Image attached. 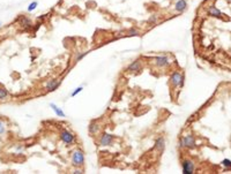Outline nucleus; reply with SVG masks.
Segmentation results:
<instances>
[{"instance_id": "1", "label": "nucleus", "mask_w": 231, "mask_h": 174, "mask_svg": "<svg viewBox=\"0 0 231 174\" xmlns=\"http://www.w3.org/2000/svg\"><path fill=\"white\" fill-rule=\"evenodd\" d=\"M71 161L72 165L74 167H82L86 163V157H84V152L81 149H75L72 152V157H71Z\"/></svg>"}, {"instance_id": "2", "label": "nucleus", "mask_w": 231, "mask_h": 174, "mask_svg": "<svg viewBox=\"0 0 231 174\" xmlns=\"http://www.w3.org/2000/svg\"><path fill=\"white\" fill-rule=\"evenodd\" d=\"M153 61H154V65L160 69H164V68L169 67L171 65V61H170V58L168 55H157V57H154L153 58Z\"/></svg>"}, {"instance_id": "3", "label": "nucleus", "mask_w": 231, "mask_h": 174, "mask_svg": "<svg viewBox=\"0 0 231 174\" xmlns=\"http://www.w3.org/2000/svg\"><path fill=\"white\" fill-rule=\"evenodd\" d=\"M60 140L65 143V145H68V147L75 144V142H76L75 135L73 134L72 132H69V130H66V129L60 132Z\"/></svg>"}, {"instance_id": "4", "label": "nucleus", "mask_w": 231, "mask_h": 174, "mask_svg": "<svg viewBox=\"0 0 231 174\" xmlns=\"http://www.w3.org/2000/svg\"><path fill=\"white\" fill-rule=\"evenodd\" d=\"M114 142V136L109 133H103L98 140V145L99 147H111Z\"/></svg>"}, {"instance_id": "5", "label": "nucleus", "mask_w": 231, "mask_h": 174, "mask_svg": "<svg viewBox=\"0 0 231 174\" xmlns=\"http://www.w3.org/2000/svg\"><path fill=\"white\" fill-rule=\"evenodd\" d=\"M142 70V62L140 60H135L132 61L127 67H126V72L130 74H139Z\"/></svg>"}, {"instance_id": "6", "label": "nucleus", "mask_w": 231, "mask_h": 174, "mask_svg": "<svg viewBox=\"0 0 231 174\" xmlns=\"http://www.w3.org/2000/svg\"><path fill=\"white\" fill-rule=\"evenodd\" d=\"M181 138H183V142H184V147L186 148V149L192 150V149H194V148L196 147V141H195L194 135L187 134L185 135V136H183Z\"/></svg>"}, {"instance_id": "7", "label": "nucleus", "mask_w": 231, "mask_h": 174, "mask_svg": "<svg viewBox=\"0 0 231 174\" xmlns=\"http://www.w3.org/2000/svg\"><path fill=\"white\" fill-rule=\"evenodd\" d=\"M154 150H156L158 153H163L165 150V138L163 136H157L154 141Z\"/></svg>"}, {"instance_id": "8", "label": "nucleus", "mask_w": 231, "mask_h": 174, "mask_svg": "<svg viewBox=\"0 0 231 174\" xmlns=\"http://www.w3.org/2000/svg\"><path fill=\"white\" fill-rule=\"evenodd\" d=\"M194 163L190 159H184L181 163V170L184 174H193L194 173Z\"/></svg>"}, {"instance_id": "9", "label": "nucleus", "mask_w": 231, "mask_h": 174, "mask_svg": "<svg viewBox=\"0 0 231 174\" xmlns=\"http://www.w3.org/2000/svg\"><path fill=\"white\" fill-rule=\"evenodd\" d=\"M181 74H183V73H179L178 70H175V72L170 75L169 80H170V84L172 85L173 89L179 88V83H180V79H181Z\"/></svg>"}, {"instance_id": "10", "label": "nucleus", "mask_w": 231, "mask_h": 174, "mask_svg": "<svg viewBox=\"0 0 231 174\" xmlns=\"http://www.w3.org/2000/svg\"><path fill=\"white\" fill-rule=\"evenodd\" d=\"M60 83H61V81L57 80V79H52L45 84V90L47 92H53L60 87Z\"/></svg>"}, {"instance_id": "11", "label": "nucleus", "mask_w": 231, "mask_h": 174, "mask_svg": "<svg viewBox=\"0 0 231 174\" xmlns=\"http://www.w3.org/2000/svg\"><path fill=\"white\" fill-rule=\"evenodd\" d=\"M189 7V4H187V0H177L175 2V12L177 13H184Z\"/></svg>"}, {"instance_id": "12", "label": "nucleus", "mask_w": 231, "mask_h": 174, "mask_svg": "<svg viewBox=\"0 0 231 174\" xmlns=\"http://www.w3.org/2000/svg\"><path fill=\"white\" fill-rule=\"evenodd\" d=\"M207 14L209 15V16H213V17H218V19H222L223 17V13L215 7V5H212V6H209V8H208V11H207Z\"/></svg>"}, {"instance_id": "13", "label": "nucleus", "mask_w": 231, "mask_h": 174, "mask_svg": "<svg viewBox=\"0 0 231 174\" xmlns=\"http://www.w3.org/2000/svg\"><path fill=\"white\" fill-rule=\"evenodd\" d=\"M88 132H89V134L91 135V136L97 135L99 132H101V126H99V123H97L96 121H93V122L88 126Z\"/></svg>"}, {"instance_id": "14", "label": "nucleus", "mask_w": 231, "mask_h": 174, "mask_svg": "<svg viewBox=\"0 0 231 174\" xmlns=\"http://www.w3.org/2000/svg\"><path fill=\"white\" fill-rule=\"evenodd\" d=\"M17 21H19L20 26L23 28V29H28V28L32 27V22H31V20H30V19H28L27 16H20Z\"/></svg>"}, {"instance_id": "15", "label": "nucleus", "mask_w": 231, "mask_h": 174, "mask_svg": "<svg viewBox=\"0 0 231 174\" xmlns=\"http://www.w3.org/2000/svg\"><path fill=\"white\" fill-rule=\"evenodd\" d=\"M50 107L52 108V111L55 112V115H57V117H59V118H65V117H66V114H65V112H64V111H63V110H61L60 107H58V106H57L55 104H53V103H51V104H50Z\"/></svg>"}, {"instance_id": "16", "label": "nucleus", "mask_w": 231, "mask_h": 174, "mask_svg": "<svg viewBox=\"0 0 231 174\" xmlns=\"http://www.w3.org/2000/svg\"><path fill=\"white\" fill-rule=\"evenodd\" d=\"M90 51H84V52H79V53L76 54V57H75V59H74V62H79V61H81L82 59L87 55V54L89 53Z\"/></svg>"}, {"instance_id": "17", "label": "nucleus", "mask_w": 231, "mask_h": 174, "mask_svg": "<svg viewBox=\"0 0 231 174\" xmlns=\"http://www.w3.org/2000/svg\"><path fill=\"white\" fill-rule=\"evenodd\" d=\"M140 35V31L136 29V28H131L128 31H127V36L128 37H133V36H139Z\"/></svg>"}, {"instance_id": "18", "label": "nucleus", "mask_w": 231, "mask_h": 174, "mask_svg": "<svg viewBox=\"0 0 231 174\" xmlns=\"http://www.w3.org/2000/svg\"><path fill=\"white\" fill-rule=\"evenodd\" d=\"M8 91L6 90V89H4V88H0V100H4V99H6L7 97H8Z\"/></svg>"}, {"instance_id": "19", "label": "nucleus", "mask_w": 231, "mask_h": 174, "mask_svg": "<svg viewBox=\"0 0 231 174\" xmlns=\"http://www.w3.org/2000/svg\"><path fill=\"white\" fill-rule=\"evenodd\" d=\"M37 6H38V2H37V1H32V2L29 4L27 11L28 12H32V11H35V9L37 8Z\"/></svg>"}, {"instance_id": "20", "label": "nucleus", "mask_w": 231, "mask_h": 174, "mask_svg": "<svg viewBox=\"0 0 231 174\" xmlns=\"http://www.w3.org/2000/svg\"><path fill=\"white\" fill-rule=\"evenodd\" d=\"M157 21H158L157 15H151V16L149 17V20H148V24L154 26V24H156V23H157Z\"/></svg>"}, {"instance_id": "21", "label": "nucleus", "mask_w": 231, "mask_h": 174, "mask_svg": "<svg viewBox=\"0 0 231 174\" xmlns=\"http://www.w3.org/2000/svg\"><path fill=\"white\" fill-rule=\"evenodd\" d=\"M227 170H231V160L230 159H223L222 163H221Z\"/></svg>"}, {"instance_id": "22", "label": "nucleus", "mask_w": 231, "mask_h": 174, "mask_svg": "<svg viewBox=\"0 0 231 174\" xmlns=\"http://www.w3.org/2000/svg\"><path fill=\"white\" fill-rule=\"evenodd\" d=\"M82 90H83V87H78V88H76V89H75V90H74V91L71 94V97H75L76 95L80 94Z\"/></svg>"}, {"instance_id": "23", "label": "nucleus", "mask_w": 231, "mask_h": 174, "mask_svg": "<svg viewBox=\"0 0 231 174\" xmlns=\"http://www.w3.org/2000/svg\"><path fill=\"white\" fill-rule=\"evenodd\" d=\"M6 133V126L2 121H0V135H4Z\"/></svg>"}, {"instance_id": "24", "label": "nucleus", "mask_w": 231, "mask_h": 174, "mask_svg": "<svg viewBox=\"0 0 231 174\" xmlns=\"http://www.w3.org/2000/svg\"><path fill=\"white\" fill-rule=\"evenodd\" d=\"M73 174H83L84 173V171L82 170L81 167H75L74 170H73V172H72Z\"/></svg>"}, {"instance_id": "25", "label": "nucleus", "mask_w": 231, "mask_h": 174, "mask_svg": "<svg viewBox=\"0 0 231 174\" xmlns=\"http://www.w3.org/2000/svg\"><path fill=\"white\" fill-rule=\"evenodd\" d=\"M184 84H185V75L181 74V79H180V83H179V89L184 88Z\"/></svg>"}, {"instance_id": "26", "label": "nucleus", "mask_w": 231, "mask_h": 174, "mask_svg": "<svg viewBox=\"0 0 231 174\" xmlns=\"http://www.w3.org/2000/svg\"><path fill=\"white\" fill-rule=\"evenodd\" d=\"M15 151H16L17 153H22V152L24 151V147H23V145H17V147L15 148Z\"/></svg>"}, {"instance_id": "27", "label": "nucleus", "mask_w": 231, "mask_h": 174, "mask_svg": "<svg viewBox=\"0 0 231 174\" xmlns=\"http://www.w3.org/2000/svg\"><path fill=\"white\" fill-rule=\"evenodd\" d=\"M178 147L180 148V149H184V148H185L184 147V142H183V138H181V137L178 140Z\"/></svg>"}, {"instance_id": "28", "label": "nucleus", "mask_w": 231, "mask_h": 174, "mask_svg": "<svg viewBox=\"0 0 231 174\" xmlns=\"http://www.w3.org/2000/svg\"><path fill=\"white\" fill-rule=\"evenodd\" d=\"M0 27H1V22H0Z\"/></svg>"}]
</instances>
